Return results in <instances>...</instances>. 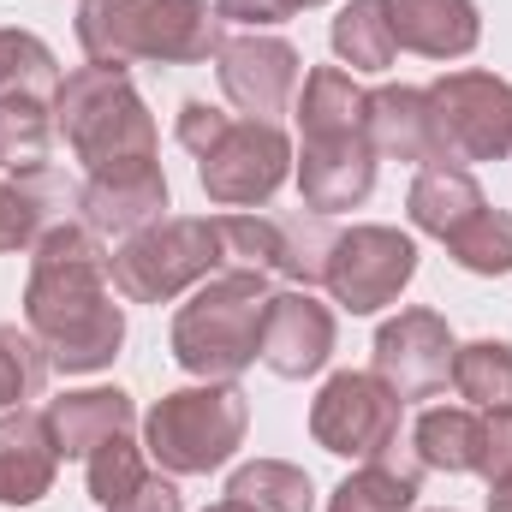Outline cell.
Instances as JSON below:
<instances>
[{"mask_svg": "<svg viewBox=\"0 0 512 512\" xmlns=\"http://www.w3.org/2000/svg\"><path fill=\"white\" fill-rule=\"evenodd\" d=\"M483 209H489L483 185L471 179V167H453V161H429V167H417V179H411V191H405V215H411V227L429 233V239H441V245H447L459 227H471Z\"/></svg>", "mask_w": 512, "mask_h": 512, "instance_id": "obj_19", "label": "cell"}, {"mask_svg": "<svg viewBox=\"0 0 512 512\" xmlns=\"http://www.w3.org/2000/svg\"><path fill=\"white\" fill-rule=\"evenodd\" d=\"M60 84V60L36 30H0V96L6 90H30V96H54Z\"/></svg>", "mask_w": 512, "mask_h": 512, "instance_id": "obj_30", "label": "cell"}, {"mask_svg": "<svg viewBox=\"0 0 512 512\" xmlns=\"http://www.w3.org/2000/svg\"><path fill=\"white\" fill-rule=\"evenodd\" d=\"M167 209H173V191H167L161 161H114V167L84 173V185H78L84 227L114 233V239H131V233L167 221Z\"/></svg>", "mask_w": 512, "mask_h": 512, "instance_id": "obj_14", "label": "cell"}, {"mask_svg": "<svg viewBox=\"0 0 512 512\" xmlns=\"http://www.w3.org/2000/svg\"><path fill=\"white\" fill-rule=\"evenodd\" d=\"M447 256L465 268V274H512V215L507 209H483L471 227H459L447 239Z\"/></svg>", "mask_w": 512, "mask_h": 512, "instance_id": "obj_32", "label": "cell"}, {"mask_svg": "<svg viewBox=\"0 0 512 512\" xmlns=\"http://www.w3.org/2000/svg\"><path fill=\"white\" fill-rule=\"evenodd\" d=\"M334 227H328V215H280V268L274 274H286L292 286H322V274H328V251H334Z\"/></svg>", "mask_w": 512, "mask_h": 512, "instance_id": "obj_29", "label": "cell"}, {"mask_svg": "<svg viewBox=\"0 0 512 512\" xmlns=\"http://www.w3.org/2000/svg\"><path fill=\"white\" fill-rule=\"evenodd\" d=\"M399 423H405V399L376 370H340L310 399V441L334 459L370 465L399 453Z\"/></svg>", "mask_w": 512, "mask_h": 512, "instance_id": "obj_8", "label": "cell"}, {"mask_svg": "<svg viewBox=\"0 0 512 512\" xmlns=\"http://www.w3.org/2000/svg\"><path fill=\"white\" fill-rule=\"evenodd\" d=\"M108 512H185V495H179V483H173V477H155V471H149L126 501H114Z\"/></svg>", "mask_w": 512, "mask_h": 512, "instance_id": "obj_37", "label": "cell"}, {"mask_svg": "<svg viewBox=\"0 0 512 512\" xmlns=\"http://www.w3.org/2000/svg\"><path fill=\"white\" fill-rule=\"evenodd\" d=\"M417 489H423V465L411 453H387L340 477V489L328 495V512H417Z\"/></svg>", "mask_w": 512, "mask_h": 512, "instance_id": "obj_23", "label": "cell"}, {"mask_svg": "<svg viewBox=\"0 0 512 512\" xmlns=\"http://www.w3.org/2000/svg\"><path fill=\"white\" fill-rule=\"evenodd\" d=\"M328 42H334L340 66H352V72H387L393 54H399L382 0H346L334 12V24H328Z\"/></svg>", "mask_w": 512, "mask_h": 512, "instance_id": "obj_25", "label": "cell"}, {"mask_svg": "<svg viewBox=\"0 0 512 512\" xmlns=\"http://www.w3.org/2000/svg\"><path fill=\"white\" fill-rule=\"evenodd\" d=\"M364 137H370V149L382 161L429 167L435 161V143H429V96L417 84H382V90H370Z\"/></svg>", "mask_w": 512, "mask_h": 512, "instance_id": "obj_21", "label": "cell"}, {"mask_svg": "<svg viewBox=\"0 0 512 512\" xmlns=\"http://www.w3.org/2000/svg\"><path fill=\"white\" fill-rule=\"evenodd\" d=\"M382 12L393 42L423 60H465L483 42L477 0H382Z\"/></svg>", "mask_w": 512, "mask_h": 512, "instance_id": "obj_17", "label": "cell"}, {"mask_svg": "<svg viewBox=\"0 0 512 512\" xmlns=\"http://www.w3.org/2000/svg\"><path fill=\"white\" fill-rule=\"evenodd\" d=\"M54 376L42 340L18 322H0V411H18L30 399H42V387Z\"/></svg>", "mask_w": 512, "mask_h": 512, "instance_id": "obj_28", "label": "cell"}, {"mask_svg": "<svg viewBox=\"0 0 512 512\" xmlns=\"http://www.w3.org/2000/svg\"><path fill=\"white\" fill-rule=\"evenodd\" d=\"M215 227H221L227 268H256V274H274L280 268V215L233 209V215H215Z\"/></svg>", "mask_w": 512, "mask_h": 512, "instance_id": "obj_31", "label": "cell"}, {"mask_svg": "<svg viewBox=\"0 0 512 512\" xmlns=\"http://www.w3.org/2000/svg\"><path fill=\"white\" fill-rule=\"evenodd\" d=\"M233 126L221 108H209L203 96H191V102H179V120H173V137H179V149H191V155H209L215 143H221V131Z\"/></svg>", "mask_w": 512, "mask_h": 512, "instance_id": "obj_35", "label": "cell"}, {"mask_svg": "<svg viewBox=\"0 0 512 512\" xmlns=\"http://www.w3.org/2000/svg\"><path fill=\"white\" fill-rule=\"evenodd\" d=\"M376 167H382V155L370 149L364 131L304 137V155H292L298 197H304L310 215H340V209L370 203V191H376Z\"/></svg>", "mask_w": 512, "mask_h": 512, "instance_id": "obj_15", "label": "cell"}, {"mask_svg": "<svg viewBox=\"0 0 512 512\" xmlns=\"http://www.w3.org/2000/svg\"><path fill=\"white\" fill-rule=\"evenodd\" d=\"M221 42L227 24L209 0H78V48L90 66H203Z\"/></svg>", "mask_w": 512, "mask_h": 512, "instance_id": "obj_2", "label": "cell"}, {"mask_svg": "<svg viewBox=\"0 0 512 512\" xmlns=\"http://www.w3.org/2000/svg\"><path fill=\"white\" fill-rule=\"evenodd\" d=\"M429 143L435 161L477 167V161H507L512 155V84L495 72H447L429 90Z\"/></svg>", "mask_w": 512, "mask_h": 512, "instance_id": "obj_7", "label": "cell"}, {"mask_svg": "<svg viewBox=\"0 0 512 512\" xmlns=\"http://www.w3.org/2000/svg\"><path fill=\"white\" fill-rule=\"evenodd\" d=\"M215 78H221V96L245 114V120H274L292 114L298 102V84H304V54L286 42V36H227L221 54H215Z\"/></svg>", "mask_w": 512, "mask_h": 512, "instance_id": "obj_11", "label": "cell"}, {"mask_svg": "<svg viewBox=\"0 0 512 512\" xmlns=\"http://www.w3.org/2000/svg\"><path fill=\"white\" fill-rule=\"evenodd\" d=\"M245 429H251V399L239 382L173 387L143 417V453L167 477H209L245 447Z\"/></svg>", "mask_w": 512, "mask_h": 512, "instance_id": "obj_5", "label": "cell"}, {"mask_svg": "<svg viewBox=\"0 0 512 512\" xmlns=\"http://www.w3.org/2000/svg\"><path fill=\"white\" fill-rule=\"evenodd\" d=\"M453 352H459V340H453L447 316L411 304V310H399L393 322L376 328L370 370L411 405V399H435L441 387L453 382Z\"/></svg>", "mask_w": 512, "mask_h": 512, "instance_id": "obj_12", "label": "cell"}, {"mask_svg": "<svg viewBox=\"0 0 512 512\" xmlns=\"http://www.w3.org/2000/svg\"><path fill=\"white\" fill-rule=\"evenodd\" d=\"M215 12H221V24L274 30V24H286L292 12H304V6H298V0H215Z\"/></svg>", "mask_w": 512, "mask_h": 512, "instance_id": "obj_36", "label": "cell"}, {"mask_svg": "<svg viewBox=\"0 0 512 512\" xmlns=\"http://www.w3.org/2000/svg\"><path fill=\"white\" fill-rule=\"evenodd\" d=\"M54 131L84 161V173L114 161H155V143H161L149 102L114 66H78L54 84Z\"/></svg>", "mask_w": 512, "mask_h": 512, "instance_id": "obj_4", "label": "cell"}, {"mask_svg": "<svg viewBox=\"0 0 512 512\" xmlns=\"http://www.w3.org/2000/svg\"><path fill=\"white\" fill-rule=\"evenodd\" d=\"M54 102L30 96V90H6L0 96V167L6 173H30L48 167L54 155Z\"/></svg>", "mask_w": 512, "mask_h": 512, "instance_id": "obj_24", "label": "cell"}, {"mask_svg": "<svg viewBox=\"0 0 512 512\" xmlns=\"http://www.w3.org/2000/svg\"><path fill=\"white\" fill-rule=\"evenodd\" d=\"M227 501H245L256 512H316V483L286 459H251L227 477Z\"/></svg>", "mask_w": 512, "mask_h": 512, "instance_id": "obj_26", "label": "cell"}, {"mask_svg": "<svg viewBox=\"0 0 512 512\" xmlns=\"http://www.w3.org/2000/svg\"><path fill=\"white\" fill-rule=\"evenodd\" d=\"M334 340H340V322H334V310H328L316 292H304V286H292V292H268L256 358H262L280 382H304V376L328 370Z\"/></svg>", "mask_w": 512, "mask_h": 512, "instance_id": "obj_13", "label": "cell"}, {"mask_svg": "<svg viewBox=\"0 0 512 512\" xmlns=\"http://www.w3.org/2000/svg\"><path fill=\"white\" fill-rule=\"evenodd\" d=\"M149 477V465H143V447L131 441V435H114V441H102L90 459H84V483H90V501L108 512L114 501H126L131 489Z\"/></svg>", "mask_w": 512, "mask_h": 512, "instance_id": "obj_33", "label": "cell"}, {"mask_svg": "<svg viewBox=\"0 0 512 512\" xmlns=\"http://www.w3.org/2000/svg\"><path fill=\"white\" fill-rule=\"evenodd\" d=\"M411 280H417V239L399 233V227H382V221L346 227L328 251V274H322L334 304L352 310V316L387 310Z\"/></svg>", "mask_w": 512, "mask_h": 512, "instance_id": "obj_10", "label": "cell"}, {"mask_svg": "<svg viewBox=\"0 0 512 512\" xmlns=\"http://www.w3.org/2000/svg\"><path fill=\"white\" fill-rule=\"evenodd\" d=\"M370 90L346 72V66H310L292 102V120L304 137H340V131H364Z\"/></svg>", "mask_w": 512, "mask_h": 512, "instance_id": "obj_22", "label": "cell"}, {"mask_svg": "<svg viewBox=\"0 0 512 512\" xmlns=\"http://www.w3.org/2000/svg\"><path fill=\"white\" fill-rule=\"evenodd\" d=\"M453 393L477 411H512V346L471 340L453 352Z\"/></svg>", "mask_w": 512, "mask_h": 512, "instance_id": "obj_27", "label": "cell"}, {"mask_svg": "<svg viewBox=\"0 0 512 512\" xmlns=\"http://www.w3.org/2000/svg\"><path fill=\"white\" fill-rule=\"evenodd\" d=\"M48 423H54L60 459H90L102 441L131 435V423H137V405H131L126 387H78V393H60V399H48Z\"/></svg>", "mask_w": 512, "mask_h": 512, "instance_id": "obj_20", "label": "cell"}, {"mask_svg": "<svg viewBox=\"0 0 512 512\" xmlns=\"http://www.w3.org/2000/svg\"><path fill=\"white\" fill-rule=\"evenodd\" d=\"M24 280V328L42 340L60 376H96L126 346V310L114 304L102 233L84 221H60L30 245Z\"/></svg>", "mask_w": 512, "mask_h": 512, "instance_id": "obj_1", "label": "cell"}, {"mask_svg": "<svg viewBox=\"0 0 512 512\" xmlns=\"http://www.w3.org/2000/svg\"><path fill=\"white\" fill-rule=\"evenodd\" d=\"M298 6H328V0H298Z\"/></svg>", "mask_w": 512, "mask_h": 512, "instance_id": "obj_41", "label": "cell"}, {"mask_svg": "<svg viewBox=\"0 0 512 512\" xmlns=\"http://www.w3.org/2000/svg\"><path fill=\"white\" fill-rule=\"evenodd\" d=\"M512 471V411H489V447H483V471L477 477H507Z\"/></svg>", "mask_w": 512, "mask_h": 512, "instance_id": "obj_38", "label": "cell"}, {"mask_svg": "<svg viewBox=\"0 0 512 512\" xmlns=\"http://www.w3.org/2000/svg\"><path fill=\"white\" fill-rule=\"evenodd\" d=\"M489 512H512V471L489 483Z\"/></svg>", "mask_w": 512, "mask_h": 512, "instance_id": "obj_39", "label": "cell"}, {"mask_svg": "<svg viewBox=\"0 0 512 512\" xmlns=\"http://www.w3.org/2000/svg\"><path fill=\"white\" fill-rule=\"evenodd\" d=\"M483 447H489V411H477V405H429L411 423V459L423 471L477 477Z\"/></svg>", "mask_w": 512, "mask_h": 512, "instance_id": "obj_18", "label": "cell"}, {"mask_svg": "<svg viewBox=\"0 0 512 512\" xmlns=\"http://www.w3.org/2000/svg\"><path fill=\"white\" fill-rule=\"evenodd\" d=\"M268 274L256 268H215L179 310H173V364L197 382H239L256 364L262 340V304H268Z\"/></svg>", "mask_w": 512, "mask_h": 512, "instance_id": "obj_3", "label": "cell"}, {"mask_svg": "<svg viewBox=\"0 0 512 512\" xmlns=\"http://www.w3.org/2000/svg\"><path fill=\"white\" fill-rule=\"evenodd\" d=\"M42 233H48V227H42L36 203L24 197V185H18V179H0V256L6 251H30Z\"/></svg>", "mask_w": 512, "mask_h": 512, "instance_id": "obj_34", "label": "cell"}, {"mask_svg": "<svg viewBox=\"0 0 512 512\" xmlns=\"http://www.w3.org/2000/svg\"><path fill=\"white\" fill-rule=\"evenodd\" d=\"M292 179V137L274 120H233L209 155H197V185L215 209H262Z\"/></svg>", "mask_w": 512, "mask_h": 512, "instance_id": "obj_9", "label": "cell"}, {"mask_svg": "<svg viewBox=\"0 0 512 512\" xmlns=\"http://www.w3.org/2000/svg\"><path fill=\"white\" fill-rule=\"evenodd\" d=\"M54 477H60V441H54L48 411L36 405L0 411V507L48 501Z\"/></svg>", "mask_w": 512, "mask_h": 512, "instance_id": "obj_16", "label": "cell"}, {"mask_svg": "<svg viewBox=\"0 0 512 512\" xmlns=\"http://www.w3.org/2000/svg\"><path fill=\"white\" fill-rule=\"evenodd\" d=\"M203 512H256V507H245V501H215V507H203Z\"/></svg>", "mask_w": 512, "mask_h": 512, "instance_id": "obj_40", "label": "cell"}, {"mask_svg": "<svg viewBox=\"0 0 512 512\" xmlns=\"http://www.w3.org/2000/svg\"><path fill=\"white\" fill-rule=\"evenodd\" d=\"M215 268H227L221 227L197 221V215H167V221L131 233L108 256V280L126 304H173V298L197 292Z\"/></svg>", "mask_w": 512, "mask_h": 512, "instance_id": "obj_6", "label": "cell"}]
</instances>
